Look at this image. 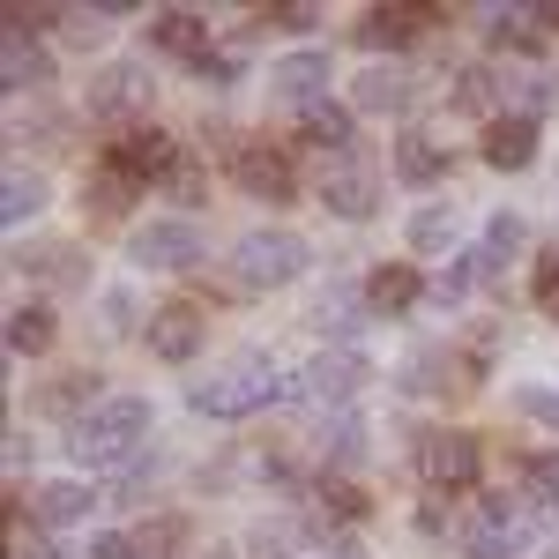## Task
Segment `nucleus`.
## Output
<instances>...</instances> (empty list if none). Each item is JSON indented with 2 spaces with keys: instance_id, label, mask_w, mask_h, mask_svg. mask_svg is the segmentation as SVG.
Segmentation results:
<instances>
[{
  "instance_id": "58836bf2",
  "label": "nucleus",
  "mask_w": 559,
  "mask_h": 559,
  "mask_svg": "<svg viewBox=\"0 0 559 559\" xmlns=\"http://www.w3.org/2000/svg\"><path fill=\"white\" fill-rule=\"evenodd\" d=\"M90 559H134L128 537H90Z\"/></svg>"
},
{
  "instance_id": "7ed1b4c3",
  "label": "nucleus",
  "mask_w": 559,
  "mask_h": 559,
  "mask_svg": "<svg viewBox=\"0 0 559 559\" xmlns=\"http://www.w3.org/2000/svg\"><path fill=\"white\" fill-rule=\"evenodd\" d=\"M299 269H306V239L299 231H247V239H239V276H247L254 292L292 284Z\"/></svg>"
},
{
  "instance_id": "cd10ccee",
  "label": "nucleus",
  "mask_w": 559,
  "mask_h": 559,
  "mask_svg": "<svg viewBox=\"0 0 559 559\" xmlns=\"http://www.w3.org/2000/svg\"><path fill=\"white\" fill-rule=\"evenodd\" d=\"M321 448H329L336 463H358V455H366V426H358L350 411H336V418L321 426Z\"/></svg>"
},
{
  "instance_id": "c9c22d12",
  "label": "nucleus",
  "mask_w": 559,
  "mask_h": 559,
  "mask_svg": "<svg viewBox=\"0 0 559 559\" xmlns=\"http://www.w3.org/2000/svg\"><path fill=\"white\" fill-rule=\"evenodd\" d=\"M321 500H329V508H336V515H366V492H350V485H321Z\"/></svg>"
},
{
  "instance_id": "bb28decb",
  "label": "nucleus",
  "mask_w": 559,
  "mask_h": 559,
  "mask_svg": "<svg viewBox=\"0 0 559 559\" xmlns=\"http://www.w3.org/2000/svg\"><path fill=\"white\" fill-rule=\"evenodd\" d=\"M395 173L411 179V187H426V179H440V150H432L426 134H403L395 142Z\"/></svg>"
},
{
  "instance_id": "f03ea898",
  "label": "nucleus",
  "mask_w": 559,
  "mask_h": 559,
  "mask_svg": "<svg viewBox=\"0 0 559 559\" xmlns=\"http://www.w3.org/2000/svg\"><path fill=\"white\" fill-rule=\"evenodd\" d=\"M284 388L292 381H276L269 358H239V366H224V373H210V381H194L187 403H194L202 418H254V411H269Z\"/></svg>"
},
{
  "instance_id": "9b49d317",
  "label": "nucleus",
  "mask_w": 559,
  "mask_h": 559,
  "mask_svg": "<svg viewBox=\"0 0 559 559\" xmlns=\"http://www.w3.org/2000/svg\"><path fill=\"white\" fill-rule=\"evenodd\" d=\"M231 173H239V187L261 194V202H292V194H299V187H292V165H284V150H261V142H239Z\"/></svg>"
},
{
  "instance_id": "20e7f679",
  "label": "nucleus",
  "mask_w": 559,
  "mask_h": 559,
  "mask_svg": "<svg viewBox=\"0 0 559 559\" xmlns=\"http://www.w3.org/2000/svg\"><path fill=\"white\" fill-rule=\"evenodd\" d=\"M366 381H373V366H366L358 350H313V358H306V373L292 388H299L306 403H329V411H336V403H350Z\"/></svg>"
},
{
  "instance_id": "4c0bfd02",
  "label": "nucleus",
  "mask_w": 559,
  "mask_h": 559,
  "mask_svg": "<svg viewBox=\"0 0 559 559\" xmlns=\"http://www.w3.org/2000/svg\"><path fill=\"white\" fill-rule=\"evenodd\" d=\"M432 366H440V350H418V358H411V373H403V381H411V388H432V381H440V373H432Z\"/></svg>"
},
{
  "instance_id": "f3484780",
  "label": "nucleus",
  "mask_w": 559,
  "mask_h": 559,
  "mask_svg": "<svg viewBox=\"0 0 559 559\" xmlns=\"http://www.w3.org/2000/svg\"><path fill=\"white\" fill-rule=\"evenodd\" d=\"M350 105H358V112H403V105H411V75H403V68H366L358 90H350Z\"/></svg>"
},
{
  "instance_id": "1a4fd4ad",
  "label": "nucleus",
  "mask_w": 559,
  "mask_h": 559,
  "mask_svg": "<svg viewBox=\"0 0 559 559\" xmlns=\"http://www.w3.org/2000/svg\"><path fill=\"white\" fill-rule=\"evenodd\" d=\"M269 75H276L269 90H276L284 105H299V112H321V105H329V52H292V60H276Z\"/></svg>"
},
{
  "instance_id": "ddd939ff",
  "label": "nucleus",
  "mask_w": 559,
  "mask_h": 559,
  "mask_svg": "<svg viewBox=\"0 0 559 559\" xmlns=\"http://www.w3.org/2000/svg\"><path fill=\"white\" fill-rule=\"evenodd\" d=\"M150 350H157L165 366H187V358L202 350V313H194V306H157V313H150Z\"/></svg>"
},
{
  "instance_id": "f8f14e48",
  "label": "nucleus",
  "mask_w": 559,
  "mask_h": 559,
  "mask_svg": "<svg viewBox=\"0 0 559 559\" xmlns=\"http://www.w3.org/2000/svg\"><path fill=\"white\" fill-rule=\"evenodd\" d=\"M321 202H329L336 216H350V224H366V216L381 210V194H373V173H366V165H350V157L321 173Z\"/></svg>"
},
{
  "instance_id": "f257e3e1",
  "label": "nucleus",
  "mask_w": 559,
  "mask_h": 559,
  "mask_svg": "<svg viewBox=\"0 0 559 559\" xmlns=\"http://www.w3.org/2000/svg\"><path fill=\"white\" fill-rule=\"evenodd\" d=\"M150 403L142 395H112V403H97L83 411L75 426H68V455L83 463V471H128L134 455H142V440H150Z\"/></svg>"
},
{
  "instance_id": "6ab92c4d",
  "label": "nucleus",
  "mask_w": 559,
  "mask_h": 559,
  "mask_svg": "<svg viewBox=\"0 0 559 559\" xmlns=\"http://www.w3.org/2000/svg\"><path fill=\"white\" fill-rule=\"evenodd\" d=\"M90 485H75V477H60V485H38V515L52 522V530H75V522H90Z\"/></svg>"
},
{
  "instance_id": "5701e85b",
  "label": "nucleus",
  "mask_w": 559,
  "mask_h": 559,
  "mask_svg": "<svg viewBox=\"0 0 559 559\" xmlns=\"http://www.w3.org/2000/svg\"><path fill=\"white\" fill-rule=\"evenodd\" d=\"M142 187H150V179H134L128 165H112V157H105V173L90 179V194H83V202H90L97 216H120V210L134 202V194H142Z\"/></svg>"
},
{
  "instance_id": "9d476101",
  "label": "nucleus",
  "mask_w": 559,
  "mask_h": 559,
  "mask_svg": "<svg viewBox=\"0 0 559 559\" xmlns=\"http://www.w3.org/2000/svg\"><path fill=\"white\" fill-rule=\"evenodd\" d=\"M112 165H128L134 179H165L179 165V142L165 128H150V120H134V128L112 142Z\"/></svg>"
},
{
  "instance_id": "39448f33",
  "label": "nucleus",
  "mask_w": 559,
  "mask_h": 559,
  "mask_svg": "<svg viewBox=\"0 0 559 559\" xmlns=\"http://www.w3.org/2000/svg\"><path fill=\"white\" fill-rule=\"evenodd\" d=\"M128 254H134V269H194L210 247H202V231H194L187 216H157V224H142V231H134Z\"/></svg>"
},
{
  "instance_id": "72a5a7b5",
  "label": "nucleus",
  "mask_w": 559,
  "mask_h": 559,
  "mask_svg": "<svg viewBox=\"0 0 559 559\" xmlns=\"http://www.w3.org/2000/svg\"><path fill=\"white\" fill-rule=\"evenodd\" d=\"M530 500H559V455H537L530 463Z\"/></svg>"
},
{
  "instance_id": "f704fd0d",
  "label": "nucleus",
  "mask_w": 559,
  "mask_h": 559,
  "mask_svg": "<svg viewBox=\"0 0 559 559\" xmlns=\"http://www.w3.org/2000/svg\"><path fill=\"white\" fill-rule=\"evenodd\" d=\"M247 545H254L261 559H284V545H292V522H261V530L247 537Z\"/></svg>"
},
{
  "instance_id": "e433bc0d",
  "label": "nucleus",
  "mask_w": 559,
  "mask_h": 559,
  "mask_svg": "<svg viewBox=\"0 0 559 559\" xmlns=\"http://www.w3.org/2000/svg\"><path fill=\"white\" fill-rule=\"evenodd\" d=\"M276 23H284V31H313L321 8H313V0H292V8H276Z\"/></svg>"
},
{
  "instance_id": "c756f323",
  "label": "nucleus",
  "mask_w": 559,
  "mask_h": 559,
  "mask_svg": "<svg viewBox=\"0 0 559 559\" xmlns=\"http://www.w3.org/2000/svg\"><path fill=\"white\" fill-rule=\"evenodd\" d=\"M202 187H210V179H202V165H194V157H187V150H179V165H173V173H165V194H179V202H187V210H194V202H210V194H202Z\"/></svg>"
},
{
  "instance_id": "4468645a",
  "label": "nucleus",
  "mask_w": 559,
  "mask_h": 559,
  "mask_svg": "<svg viewBox=\"0 0 559 559\" xmlns=\"http://www.w3.org/2000/svg\"><path fill=\"white\" fill-rule=\"evenodd\" d=\"M45 75H52V60H45V45L23 31V23H8L0 31V83L8 90H38Z\"/></svg>"
},
{
  "instance_id": "4be33fe9",
  "label": "nucleus",
  "mask_w": 559,
  "mask_h": 559,
  "mask_svg": "<svg viewBox=\"0 0 559 559\" xmlns=\"http://www.w3.org/2000/svg\"><path fill=\"white\" fill-rule=\"evenodd\" d=\"M157 45L165 52H187V60H210V15H187V8L157 15Z\"/></svg>"
},
{
  "instance_id": "393cba45",
  "label": "nucleus",
  "mask_w": 559,
  "mask_h": 559,
  "mask_svg": "<svg viewBox=\"0 0 559 559\" xmlns=\"http://www.w3.org/2000/svg\"><path fill=\"white\" fill-rule=\"evenodd\" d=\"M45 344H52V313H45L38 299L15 306V313H8V350H15V358H31V350H45Z\"/></svg>"
},
{
  "instance_id": "2eb2a0df",
  "label": "nucleus",
  "mask_w": 559,
  "mask_h": 559,
  "mask_svg": "<svg viewBox=\"0 0 559 559\" xmlns=\"http://www.w3.org/2000/svg\"><path fill=\"white\" fill-rule=\"evenodd\" d=\"M530 157H537V120H492V134H485V165H492V173H522V165H530Z\"/></svg>"
},
{
  "instance_id": "412c9836",
  "label": "nucleus",
  "mask_w": 559,
  "mask_h": 559,
  "mask_svg": "<svg viewBox=\"0 0 559 559\" xmlns=\"http://www.w3.org/2000/svg\"><path fill=\"white\" fill-rule=\"evenodd\" d=\"M366 299H373V313H403V306L426 299V284H418V269H373L366 276Z\"/></svg>"
},
{
  "instance_id": "a211bd4d",
  "label": "nucleus",
  "mask_w": 559,
  "mask_h": 559,
  "mask_svg": "<svg viewBox=\"0 0 559 559\" xmlns=\"http://www.w3.org/2000/svg\"><path fill=\"white\" fill-rule=\"evenodd\" d=\"M299 142H306V150H321V157H336V165H344V157H350V105H321V112H306Z\"/></svg>"
},
{
  "instance_id": "7c9ffc66",
  "label": "nucleus",
  "mask_w": 559,
  "mask_h": 559,
  "mask_svg": "<svg viewBox=\"0 0 559 559\" xmlns=\"http://www.w3.org/2000/svg\"><path fill=\"white\" fill-rule=\"evenodd\" d=\"M471 284H477V254H471V261H455L448 276H432V284H426V299H432V306H455L463 292H471Z\"/></svg>"
},
{
  "instance_id": "dca6fc26",
  "label": "nucleus",
  "mask_w": 559,
  "mask_h": 559,
  "mask_svg": "<svg viewBox=\"0 0 559 559\" xmlns=\"http://www.w3.org/2000/svg\"><path fill=\"white\" fill-rule=\"evenodd\" d=\"M530 247V224H522L515 210H500L492 224H485V247H477V276H492V269H508V261Z\"/></svg>"
},
{
  "instance_id": "c85d7f7f",
  "label": "nucleus",
  "mask_w": 559,
  "mask_h": 559,
  "mask_svg": "<svg viewBox=\"0 0 559 559\" xmlns=\"http://www.w3.org/2000/svg\"><path fill=\"white\" fill-rule=\"evenodd\" d=\"M448 239H455V210H418L411 216V247H418V254H440Z\"/></svg>"
},
{
  "instance_id": "423d86ee",
  "label": "nucleus",
  "mask_w": 559,
  "mask_h": 559,
  "mask_svg": "<svg viewBox=\"0 0 559 559\" xmlns=\"http://www.w3.org/2000/svg\"><path fill=\"white\" fill-rule=\"evenodd\" d=\"M522 545H530V508H515V500H492L463 530V559H515Z\"/></svg>"
},
{
  "instance_id": "0eeeda50",
  "label": "nucleus",
  "mask_w": 559,
  "mask_h": 559,
  "mask_svg": "<svg viewBox=\"0 0 559 559\" xmlns=\"http://www.w3.org/2000/svg\"><path fill=\"white\" fill-rule=\"evenodd\" d=\"M418 471H426L432 492H463V485L477 477V440H471V432H426Z\"/></svg>"
},
{
  "instance_id": "a19ab883",
  "label": "nucleus",
  "mask_w": 559,
  "mask_h": 559,
  "mask_svg": "<svg viewBox=\"0 0 559 559\" xmlns=\"http://www.w3.org/2000/svg\"><path fill=\"white\" fill-rule=\"evenodd\" d=\"M545 559H559V530H552V545H545Z\"/></svg>"
},
{
  "instance_id": "473e14b6",
  "label": "nucleus",
  "mask_w": 559,
  "mask_h": 559,
  "mask_svg": "<svg viewBox=\"0 0 559 559\" xmlns=\"http://www.w3.org/2000/svg\"><path fill=\"white\" fill-rule=\"evenodd\" d=\"M530 284H537V306L559 321V254H537V276H530Z\"/></svg>"
},
{
  "instance_id": "ea45409f",
  "label": "nucleus",
  "mask_w": 559,
  "mask_h": 559,
  "mask_svg": "<svg viewBox=\"0 0 559 559\" xmlns=\"http://www.w3.org/2000/svg\"><path fill=\"white\" fill-rule=\"evenodd\" d=\"M15 559H45V552H38V545H15Z\"/></svg>"
},
{
  "instance_id": "2f4dec72",
  "label": "nucleus",
  "mask_w": 559,
  "mask_h": 559,
  "mask_svg": "<svg viewBox=\"0 0 559 559\" xmlns=\"http://www.w3.org/2000/svg\"><path fill=\"white\" fill-rule=\"evenodd\" d=\"M515 411H522V418H545V426L559 432V395H552V388H515Z\"/></svg>"
},
{
  "instance_id": "aec40b11",
  "label": "nucleus",
  "mask_w": 559,
  "mask_h": 559,
  "mask_svg": "<svg viewBox=\"0 0 559 559\" xmlns=\"http://www.w3.org/2000/svg\"><path fill=\"white\" fill-rule=\"evenodd\" d=\"M418 15H426V8H373V15L358 23V45H366V52H381V45L395 52V45H411Z\"/></svg>"
},
{
  "instance_id": "b1692460",
  "label": "nucleus",
  "mask_w": 559,
  "mask_h": 559,
  "mask_svg": "<svg viewBox=\"0 0 559 559\" xmlns=\"http://www.w3.org/2000/svg\"><path fill=\"white\" fill-rule=\"evenodd\" d=\"M366 292H358V284H329V292H321V306H313V321H321V329H329V336H350V329H358V321H366Z\"/></svg>"
},
{
  "instance_id": "a878e982",
  "label": "nucleus",
  "mask_w": 559,
  "mask_h": 559,
  "mask_svg": "<svg viewBox=\"0 0 559 559\" xmlns=\"http://www.w3.org/2000/svg\"><path fill=\"white\" fill-rule=\"evenodd\" d=\"M38 210H45V179L15 165L8 187H0V216H8V224H23V216H38Z\"/></svg>"
},
{
  "instance_id": "6e6552de",
  "label": "nucleus",
  "mask_w": 559,
  "mask_h": 559,
  "mask_svg": "<svg viewBox=\"0 0 559 559\" xmlns=\"http://www.w3.org/2000/svg\"><path fill=\"white\" fill-rule=\"evenodd\" d=\"M150 83H157V75H150L142 60H112V68L90 83V112H105V120H120V112H142V105H150Z\"/></svg>"
}]
</instances>
